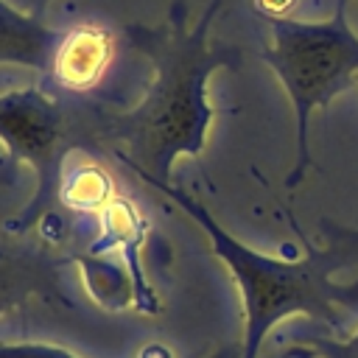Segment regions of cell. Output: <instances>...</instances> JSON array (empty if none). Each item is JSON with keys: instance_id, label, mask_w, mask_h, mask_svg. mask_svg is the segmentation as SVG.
Instances as JSON below:
<instances>
[{"instance_id": "3957f363", "label": "cell", "mask_w": 358, "mask_h": 358, "mask_svg": "<svg viewBox=\"0 0 358 358\" xmlns=\"http://www.w3.org/2000/svg\"><path fill=\"white\" fill-rule=\"evenodd\" d=\"M103 103L64 95L45 84L0 92V143L11 162H25L36 187L22 213L6 221V232L31 235L56 213L64 159L73 151H101Z\"/></svg>"}, {"instance_id": "4fadbf2b", "label": "cell", "mask_w": 358, "mask_h": 358, "mask_svg": "<svg viewBox=\"0 0 358 358\" xmlns=\"http://www.w3.org/2000/svg\"><path fill=\"white\" fill-rule=\"evenodd\" d=\"M11 6H17L20 11H25V14H31V17H39V20H45V14H48V6L53 3V0H8Z\"/></svg>"}, {"instance_id": "8fae6325", "label": "cell", "mask_w": 358, "mask_h": 358, "mask_svg": "<svg viewBox=\"0 0 358 358\" xmlns=\"http://www.w3.org/2000/svg\"><path fill=\"white\" fill-rule=\"evenodd\" d=\"M0 358H76V355L56 344L20 341V344H0Z\"/></svg>"}, {"instance_id": "7a4b0ae2", "label": "cell", "mask_w": 358, "mask_h": 358, "mask_svg": "<svg viewBox=\"0 0 358 358\" xmlns=\"http://www.w3.org/2000/svg\"><path fill=\"white\" fill-rule=\"evenodd\" d=\"M173 201L210 241V252L229 268L243 299L241 358H257L266 333L285 316L302 313L344 336L358 313V277L336 282V271L358 263V229L336 218L319 221V243L299 257H271L229 235L190 193L171 182H148Z\"/></svg>"}, {"instance_id": "9c48e42d", "label": "cell", "mask_w": 358, "mask_h": 358, "mask_svg": "<svg viewBox=\"0 0 358 358\" xmlns=\"http://www.w3.org/2000/svg\"><path fill=\"white\" fill-rule=\"evenodd\" d=\"M112 199H115L112 182L98 168H76L70 176H64L62 193H59L62 204L81 213H98V215Z\"/></svg>"}, {"instance_id": "30bf717a", "label": "cell", "mask_w": 358, "mask_h": 358, "mask_svg": "<svg viewBox=\"0 0 358 358\" xmlns=\"http://www.w3.org/2000/svg\"><path fill=\"white\" fill-rule=\"evenodd\" d=\"M280 358H358V333L347 338H327V336H296L280 352Z\"/></svg>"}, {"instance_id": "52a82bcc", "label": "cell", "mask_w": 358, "mask_h": 358, "mask_svg": "<svg viewBox=\"0 0 358 358\" xmlns=\"http://www.w3.org/2000/svg\"><path fill=\"white\" fill-rule=\"evenodd\" d=\"M145 229H148V221L140 215V210L129 199L115 196L101 213V235L90 246V257L103 255L109 249H117V255L123 260V268H129V274H131L134 308L140 313L154 316L159 310V302H157V294L148 285L143 263H140V249H143V241H145Z\"/></svg>"}, {"instance_id": "6da1fadb", "label": "cell", "mask_w": 358, "mask_h": 358, "mask_svg": "<svg viewBox=\"0 0 358 358\" xmlns=\"http://www.w3.org/2000/svg\"><path fill=\"white\" fill-rule=\"evenodd\" d=\"M224 0H210L190 25L187 8L176 0L159 25H126L129 45L151 62L154 78L131 109L103 103L101 129L112 157L143 182H171L179 157H199L207 145L210 123L221 109L207 98V84L218 70L241 67V48L213 36Z\"/></svg>"}, {"instance_id": "5bb4252c", "label": "cell", "mask_w": 358, "mask_h": 358, "mask_svg": "<svg viewBox=\"0 0 358 358\" xmlns=\"http://www.w3.org/2000/svg\"><path fill=\"white\" fill-rule=\"evenodd\" d=\"M355 84H358V76H355Z\"/></svg>"}, {"instance_id": "5b68a950", "label": "cell", "mask_w": 358, "mask_h": 358, "mask_svg": "<svg viewBox=\"0 0 358 358\" xmlns=\"http://www.w3.org/2000/svg\"><path fill=\"white\" fill-rule=\"evenodd\" d=\"M64 263L56 243L31 235H0V316L34 299L70 305L64 294Z\"/></svg>"}, {"instance_id": "277c9868", "label": "cell", "mask_w": 358, "mask_h": 358, "mask_svg": "<svg viewBox=\"0 0 358 358\" xmlns=\"http://www.w3.org/2000/svg\"><path fill=\"white\" fill-rule=\"evenodd\" d=\"M268 45L260 59L280 78L296 117V159L285 187H296L310 168V115L341 95L358 76V34L347 20V0H336L322 22L266 17Z\"/></svg>"}, {"instance_id": "ba28073f", "label": "cell", "mask_w": 358, "mask_h": 358, "mask_svg": "<svg viewBox=\"0 0 358 358\" xmlns=\"http://www.w3.org/2000/svg\"><path fill=\"white\" fill-rule=\"evenodd\" d=\"M62 34L64 28H53L8 0H0V64L31 67L45 78Z\"/></svg>"}, {"instance_id": "7c38bea8", "label": "cell", "mask_w": 358, "mask_h": 358, "mask_svg": "<svg viewBox=\"0 0 358 358\" xmlns=\"http://www.w3.org/2000/svg\"><path fill=\"white\" fill-rule=\"evenodd\" d=\"M296 0H255L260 17H288V8L294 6Z\"/></svg>"}, {"instance_id": "8992f818", "label": "cell", "mask_w": 358, "mask_h": 358, "mask_svg": "<svg viewBox=\"0 0 358 358\" xmlns=\"http://www.w3.org/2000/svg\"><path fill=\"white\" fill-rule=\"evenodd\" d=\"M112 53H115V36L109 28L98 22H81L76 28H64L42 84L64 95L81 98L84 92L98 87V81L103 78L112 62Z\"/></svg>"}]
</instances>
